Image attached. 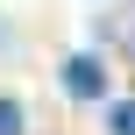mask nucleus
Segmentation results:
<instances>
[{
	"instance_id": "1",
	"label": "nucleus",
	"mask_w": 135,
	"mask_h": 135,
	"mask_svg": "<svg viewBox=\"0 0 135 135\" xmlns=\"http://www.w3.org/2000/svg\"><path fill=\"white\" fill-rule=\"evenodd\" d=\"M64 78H71L78 93H93V85H100V64H85V57H78V64H64Z\"/></svg>"
},
{
	"instance_id": "2",
	"label": "nucleus",
	"mask_w": 135,
	"mask_h": 135,
	"mask_svg": "<svg viewBox=\"0 0 135 135\" xmlns=\"http://www.w3.org/2000/svg\"><path fill=\"white\" fill-rule=\"evenodd\" d=\"M21 128V114H14V100H0V135H14Z\"/></svg>"
},
{
	"instance_id": "3",
	"label": "nucleus",
	"mask_w": 135,
	"mask_h": 135,
	"mask_svg": "<svg viewBox=\"0 0 135 135\" xmlns=\"http://www.w3.org/2000/svg\"><path fill=\"white\" fill-rule=\"evenodd\" d=\"M114 128H121V135H135V107H121V114H114Z\"/></svg>"
}]
</instances>
